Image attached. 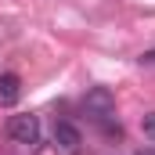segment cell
I'll use <instances>...</instances> for the list:
<instances>
[{
    "instance_id": "8992f818",
    "label": "cell",
    "mask_w": 155,
    "mask_h": 155,
    "mask_svg": "<svg viewBox=\"0 0 155 155\" xmlns=\"http://www.w3.org/2000/svg\"><path fill=\"white\" fill-rule=\"evenodd\" d=\"M141 65H155V51H144L141 54Z\"/></svg>"
},
{
    "instance_id": "7a4b0ae2",
    "label": "cell",
    "mask_w": 155,
    "mask_h": 155,
    "mask_svg": "<svg viewBox=\"0 0 155 155\" xmlns=\"http://www.w3.org/2000/svg\"><path fill=\"white\" fill-rule=\"evenodd\" d=\"M7 137L15 141V144H25V148H33L40 141V119L29 116V112H22V116H11L7 119Z\"/></svg>"
},
{
    "instance_id": "3957f363",
    "label": "cell",
    "mask_w": 155,
    "mask_h": 155,
    "mask_svg": "<svg viewBox=\"0 0 155 155\" xmlns=\"http://www.w3.org/2000/svg\"><path fill=\"white\" fill-rule=\"evenodd\" d=\"M54 144L65 155H79L83 152V134H79V126L69 123V119H58V123H54Z\"/></svg>"
},
{
    "instance_id": "6da1fadb",
    "label": "cell",
    "mask_w": 155,
    "mask_h": 155,
    "mask_svg": "<svg viewBox=\"0 0 155 155\" xmlns=\"http://www.w3.org/2000/svg\"><path fill=\"white\" fill-rule=\"evenodd\" d=\"M83 116L90 119V123H97L108 137H112V134L119 137L116 97H112V90H108V87H94V90H87V94H83Z\"/></svg>"
},
{
    "instance_id": "5b68a950",
    "label": "cell",
    "mask_w": 155,
    "mask_h": 155,
    "mask_svg": "<svg viewBox=\"0 0 155 155\" xmlns=\"http://www.w3.org/2000/svg\"><path fill=\"white\" fill-rule=\"evenodd\" d=\"M141 134H144V141L155 144V112H148V116L141 119Z\"/></svg>"
},
{
    "instance_id": "277c9868",
    "label": "cell",
    "mask_w": 155,
    "mask_h": 155,
    "mask_svg": "<svg viewBox=\"0 0 155 155\" xmlns=\"http://www.w3.org/2000/svg\"><path fill=\"white\" fill-rule=\"evenodd\" d=\"M18 97H22V79L15 72H4L0 76V105L11 108V105H18Z\"/></svg>"
}]
</instances>
